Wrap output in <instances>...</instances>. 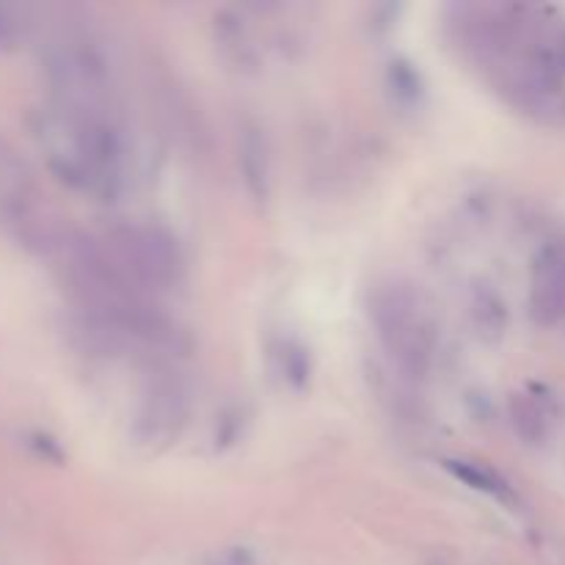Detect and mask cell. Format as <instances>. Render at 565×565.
Masks as SVG:
<instances>
[{
  "label": "cell",
  "instance_id": "cell-3",
  "mask_svg": "<svg viewBox=\"0 0 565 565\" xmlns=\"http://www.w3.org/2000/svg\"><path fill=\"white\" fill-rule=\"evenodd\" d=\"M565 309V254L546 252L533 274V312L555 320Z\"/></svg>",
  "mask_w": 565,
  "mask_h": 565
},
{
  "label": "cell",
  "instance_id": "cell-2",
  "mask_svg": "<svg viewBox=\"0 0 565 565\" xmlns=\"http://www.w3.org/2000/svg\"><path fill=\"white\" fill-rule=\"evenodd\" d=\"M375 326L392 356L408 370H423L430 359V326L412 292L386 287L373 307Z\"/></svg>",
  "mask_w": 565,
  "mask_h": 565
},
{
  "label": "cell",
  "instance_id": "cell-1",
  "mask_svg": "<svg viewBox=\"0 0 565 565\" xmlns=\"http://www.w3.org/2000/svg\"><path fill=\"white\" fill-rule=\"evenodd\" d=\"M105 254L143 292L174 285L182 270L177 243L154 226H119L110 232Z\"/></svg>",
  "mask_w": 565,
  "mask_h": 565
},
{
  "label": "cell",
  "instance_id": "cell-4",
  "mask_svg": "<svg viewBox=\"0 0 565 565\" xmlns=\"http://www.w3.org/2000/svg\"><path fill=\"white\" fill-rule=\"evenodd\" d=\"M20 31H22V22L17 20L14 9H6V6H0V47L17 42Z\"/></svg>",
  "mask_w": 565,
  "mask_h": 565
}]
</instances>
